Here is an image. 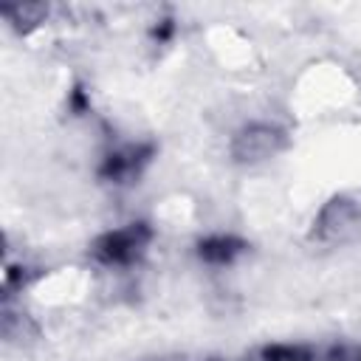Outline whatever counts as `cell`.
<instances>
[{
  "label": "cell",
  "mask_w": 361,
  "mask_h": 361,
  "mask_svg": "<svg viewBox=\"0 0 361 361\" xmlns=\"http://www.w3.org/2000/svg\"><path fill=\"white\" fill-rule=\"evenodd\" d=\"M155 231L147 220H133L99 234L90 243V257L104 268H130L144 259Z\"/></svg>",
  "instance_id": "6da1fadb"
},
{
  "label": "cell",
  "mask_w": 361,
  "mask_h": 361,
  "mask_svg": "<svg viewBox=\"0 0 361 361\" xmlns=\"http://www.w3.org/2000/svg\"><path fill=\"white\" fill-rule=\"evenodd\" d=\"M288 147V130L274 121H248L231 135V158L237 164H262Z\"/></svg>",
  "instance_id": "7a4b0ae2"
},
{
  "label": "cell",
  "mask_w": 361,
  "mask_h": 361,
  "mask_svg": "<svg viewBox=\"0 0 361 361\" xmlns=\"http://www.w3.org/2000/svg\"><path fill=\"white\" fill-rule=\"evenodd\" d=\"M358 228H361V203L353 200L350 195H336L313 217L310 240L319 245H336L350 240Z\"/></svg>",
  "instance_id": "3957f363"
},
{
  "label": "cell",
  "mask_w": 361,
  "mask_h": 361,
  "mask_svg": "<svg viewBox=\"0 0 361 361\" xmlns=\"http://www.w3.org/2000/svg\"><path fill=\"white\" fill-rule=\"evenodd\" d=\"M152 158H155V144L152 141L124 144V147H116V149L104 152V158L99 161L96 175L104 183L127 186V183H133L144 175V169L152 164Z\"/></svg>",
  "instance_id": "277c9868"
},
{
  "label": "cell",
  "mask_w": 361,
  "mask_h": 361,
  "mask_svg": "<svg viewBox=\"0 0 361 361\" xmlns=\"http://www.w3.org/2000/svg\"><path fill=\"white\" fill-rule=\"evenodd\" d=\"M195 251H197L200 262L214 265V268H226V265L237 262L248 251V243L243 237H237V234H209V237L197 240Z\"/></svg>",
  "instance_id": "5b68a950"
},
{
  "label": "cell",
  "mask_w": 361,
  "mask_h": 361,
  "mask_svg": "<svg viewBox=\"0 0 361 361\" xmlns=\"http://www.w3.org/2000/svg\"><path fill=\"white\" fill-rule=\"evenodd\" d=\"M0 14L17 28V31H31L48 17L45 3H0Z\"/></svg>",
  "instance_id": "8992f818"
},
{
  "label": "cell",
  "mask_w": 361,
  "mask_h": 361,
  "mask_svg": "<svg viewBox=\"0 0 361 361\" xmlns=\"http://www.w3.org/2000/svg\"><path fill=\"white\" fill-rule=\"evenodd\" d=\"M251 361H316L313 353L305 347V344H285V341H276V344H265L259 347Z\"/></svg>",
  "instance_id": "52a82bcc"
},
{
  "label": "cell",
  "mask_w": 361,
  "mask_h": 361,
  "mask_svg": "<svg viewBox=\"0 0 361 361\" xmlns=\"http://www.w3.org/2000/svg\"><path fill=\"white\" fill-rule=\"evenodd\" d=\"M31 279H34L31 268H25V265H6V271H3V293L11 296L14 290L25 288Z\"/></svg>",
  "instance_id": "ba28073f"
},
{
  "label": "cell",
  "mask_w": 361,
  "mask_h": 361,
  "mask_svg": "<svg viewBox=\"0 0 361 361\" xmlns=\"http://www.w3.org/2000/svg\"><path fill=\"white\" fill-rule=\"evenodd\" d=\"M324 361H361V347L350 344V341H338L327 350Z\"/></svg>",
  "instance_id": "9c48e42d"
},
{
  "label": "cell",
  "mask_w": 361,
  "mask_h": 361,
  "mask_svg": "<svg viewBox=\"0 0 361 361\" xmlns=\"http://www.w3.org/2000/svg\"><path fill=\"white\" fill-rule=\"evenodd\" d=\"M175 31H178L175 20H172V17H161V20H155V25L149 28V37L164 45V42H169V39L175 37Z\"/></svg>",
  "instance_id": "30bf717a"
},
{
  "label": "cell",
  "mask_w": 361,
  "mask_h": 361,
  "mask_svg": "<svg viewBox=\"0 0 361 361\" xmlns=\"http://www.w3.org/2000/svg\"><path fill=\"white\" fill-rule=\"evenodd\" d=\"M68 107H71L73 113H87V110H90V96H87V90H85L82 85H73V87H71V93H68Z\"/></svg>",
  "instance_id": "8fae6325"
},
{
  "label": "cell",
  "mask_w": 361,
  "mask_h": 361,
  "mask_svg": "<svg viewBox=\"0 0 361 361\" xmlns=\"http://www.w3.org/2000/svg\"><path fill=\"white\" fill-rule=\"evenodd\" d=\"M212 361H220V358H212Z\"/></svg>",
  "instance_id": "7c38bea8"
}]
</instances>
